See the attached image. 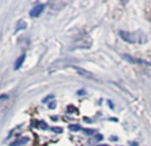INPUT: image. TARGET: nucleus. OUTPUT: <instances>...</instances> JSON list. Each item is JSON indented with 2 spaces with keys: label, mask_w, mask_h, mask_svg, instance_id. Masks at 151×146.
<instances>
[{
  "label": "nucleus",
  "mask_w": 151,
  "mask_h": 146,
  "mask_svg": "<svg viewBox=\"0 0 151 146\" xmlns=\"http://www.w3.org/2000/svg\"><path fill=\"white\" fill-rule=\"evenodd\" d=\"M119 35L123 41L127 42V43H129V44H142L147 41L146 36L140 31H137V32H135V33L120 31Z\"/></svg>",
  "instance_id": "f257e3e1"
},
{
  "label": "nucleus",
  "mask_w": 151,
  "mask_h": 146,
  "mask_svg": "<svg viewBox=\"0 0 151 146\" xmlns=\"http://www.w3.org/2000/svg\"><path fill=\"white\" fill-rule=\"evenodd\" d=\"M45 8V4H37L30 10V16L31 18H37L43 12Z\"/></svg>",
  "instance_id": "f03ea898"
},
{
  "label": "nucleus",
  "mask_w": 151,
  "mask_h": 146,
  "mask_svg": "<svg viewBox=\"0 0 151 146\" xmlns=\"http://www.w3.org/2000/svg\"><path fill=\"white\" fill-rule=\"evenodd\" d=\"M122 58L129 63H145V64H148L146 61L141 60V59H138V58H135L132 55H129V54H122Z\"/></svg>",
  "instance_id": "7ed1b4c3"
},
{
  "label": "nucleus",
  "mask_w": 151,
  "mask_h": 146,
  "mask_svg": "<svg viewBox=\"0 0 151 146\" xmlns=\"http://www.w3.org/2000/svg\"><path fill=\"white\" fill-rule=\"evenodd\" d=\"M73 69H75L76 72H77L79 75H81V76H83V77H86V78H93V75L91 73V72H88V71H86V69H82V67H75L74 65L73 67Z\"/></svg>",
  "instance_id": "20e7f679"
},
{
  "label": "nucleus",
  "mask_w": 151,
  "mask_h": 146,
  "mask_svg": "<svg viewBox=\"0 0 151 146\" xmlns=\"http://www.w3.org/2000/svg\"><path fill=\"white\" fill-rule=\"evenodd\" d=\"M29 142V138L28 137H22V138L17 139L16 141L12 143V146H24L25 144Z\"/></svg>",
  "instance_id": "39448f33"
},
{
  "label": "nucleus",
  "mask_w": 151,
  "mask_h": 146,
  "mask_svg": "<svg viewBox=\"0 0 151 146\" xmlns=\"http://www.w3.org/2000/svg\"><path fill=\"white\" fill-rule=\"evenodd\" d=\"M25 58H26V55L25 54H23V55H21L20 57L16 60V62H14V71H18L19 69H20L21 67L23 65V62L25 61Z\"/></svg>",
  "instance_id": "423d86ee"
},
{
  "label": "nucleus",
  "mask_w": 151,
  "mask_h": 146,
  "mask_svg": "<svg viewBox=\"0 0 151 146\" xmlns=\"http://www.w3.org/2000/svg\"><path fill=\"white\" fill-rule=\"evenodd\" d=\"M27 28V24L24 22V21H20V22H18V24H17V28H16V31H20V30H24Z\"/></svg>",
  "instance_id": "0eeeda50"
},
{
  "label": "nucleus",
  "mask_w": 151,
  "mask_h": 146,
  "mask_svg": "<svg viewBox=\"0 0 151 146\" xmlns=\"http://www.w3.org/2000/svg\"><path fill=\"white\" fill-rule=\"evenodd\" d=\"M69 130L72 131V132H78V131L81 130V127L79 125H70L69 126Z\"/></svg>",
  "instance_id": "6e6552de"
},
{
  "label": "nucleus",
  "mask_w": 151,
  "mask_h": 146,
  "mask_svg": "<svg viewBox=\"0 0 151 146\" xmlns=\"http://www.w3.org/2000/svg\"><path fill=\"white\" fill-rule=\"evenodd\" d=\"M38 129H41V130H46V129L48 128L47 124H46L44 120H40L39 123H38Z\"/></svg>",
  "instance_id": "1a4fd4ad"
},
{
  "label": "nucleus",
  "mask_w": 151,
  "mask_h": 146,
  "mask_svg": "<svg viewBox=\"0 0 151 146\" xmlns=\"http://www.w3.org/2000/svg\"><path fill=\"white\" fill-rule=\"evenodd\" d=\"M82 131H83V133L86 136H91L95 133V130H93V129H83Z\"/></svg>",
  "instance_id": "9d476101"
},
{
  "label": "nucleus",
  "mask_w": 151,
  "mask_h": 146,
  "mask_svg": "<svg viewBox=\"0 0 151 146\" xmlns=\"http://www.w3.org/2000/svg\"><path fill=\"white\" fill-rule=\"evenodd\" d=\"M52 131H54L55 133H62L63 132V129H62L61 127H52Z\"/></svg>",
  "instance_id": "9b49d317"
},
{
  "label": "nucleus",
  "mask_w": 151,
  "mask_h": 146,
  "mask_svg": "<svg viewBox=\"0 0 151 146\" xmlns=\"http://www.w3.org/2000/svg\"><path fill=\"white\" fill-rule=\"evenodd\" d=\"M54 97H55L54 95H50V96H46L45 98H44L43 100H42V102H46V101H48L50 99H52Z\"/></svg>",
  "instance_id": "f8f14e48"
},
{
  "label": "nucleus",
  "mask_w": 151,
  "mask_h": 146,
  "mask_svg": "<svg viewBox=\"0 0 151 146\" xmlns=\"http://www.w3.org/2000/svg\"><path fill=\"white\" fill-rule=\"evenodd\" d=\"M8 98V96L6 94H2V95H0V101L1 100H3V99H7Z\"/></svg>",
  "instance_id": "ddd939ff"
},
{
  "label": "nucleus",
  "mask_w": 151,
  "mask_h": 146,
  "mask_svg": "<svg viewBox=\"0 0 151 146\" xmlns=\"http://www.w3.org/2000/svg\"><path fill=\"white\" fill-rule=\"evenodd\" d=\"M48 106H50V108H55L56 107V102H50V104Z\"/></svg>",
  "instance_id": "4468645a"
},
{
  "label": "nucleus",
  "mask_w": 151,
  "mask_h": 146,
  "mask_svg": "<svg viewBox=\"0 0 151 146\" xmlns=\"http://www.w3.org/2000/svg\"><path fill=\"white\" fill-rule=\"evenodd\" d=\"M99 146H108V145H106V144H102V145H99Z\"/></svg>",
  "instance_id": "2eb2a0df"
}]
</instances>
